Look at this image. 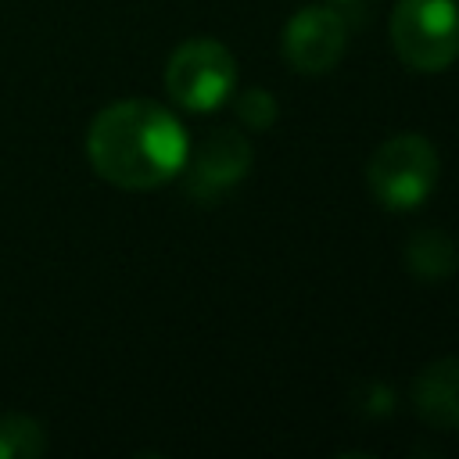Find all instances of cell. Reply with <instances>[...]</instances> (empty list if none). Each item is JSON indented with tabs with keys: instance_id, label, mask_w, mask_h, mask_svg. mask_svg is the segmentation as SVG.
Here are the masks:
<instances>
[{
	"instance_id": "obj_11",
	"label": "cell",
	"mask_w": 459,
	"mask_h": 459,
	"mask_svg": "<svg viewBox=\"0 0 459 459\" xmlns=\"http://www.w3.org/2000/svg\"><path fill=\"white\" fill-rule=\"evenodd\" d=\"M362 391H366V398H355V402H366L362 405L366 416H387L391 412V391L384 384H362Z\"/></svg>"
},
{
	"instance_id": "obj_3",
	"label": "cell",
	"mask_w": 459,
	"mask_h": 459,
	"mask_svg": "<svg viewBox=\"0 0 459 459\" xmlns=\"http://www.w3.org/2000/svg\"><path fill=\"white\" fill-rule=\"evenodd\" d=\"M387 32L402 65L416 72H441L459 54V4L455 0H398L391 7Z\"/></svg>"
},
{
	"instance_id": "obj_7",
	"label": "cell",
	"mask_w": 459,
	"mask_h": 459,
	"mask_svg": "<svg viewBox=\"0 0 459 459\" xmlns=\"http://www.w3.org/2000/svg\"><path fill=\"white\" fill-rule=\"evenodd\" d=\"M416 416L434 430H459V355L427 362L409 387Z\"/></svg>"
},
{
	"instance_id": "obj_9",
	"label": "cell",
	"mask_w": 459,
	"mask_h": 459,
	"mask_svg": "<svg viewBox=\"0 0 459 459\" xmlns=\"http://www.w3.org/2000/svg\"><path fill=\"white\" fill-rule=\"evenodd\" d=\"M47 452L43 423L25 412L0 416V459H39Z\"/></svg>"
},
{
	"instance_id": "obj_8",
	"label": "cell",
	"mask_w": 459,
	"mask_h": 459,
	"mask_svg": "<svg viewBox=\"0 0 459 459\" xmlns=\"http://www.w3.org/2000/svg\"><path fill=\"white\" fill-rule=\"evenodd\" d=\"M405 265L420 280H448L459 269V247L445 230L427 226L405 240Z\"/></svg>"
},
{
	"instance_id": "obj_12",
	"label": "cell",
	"mask_w": 459,
	"mask_h": 459,
	"mask_svg": "<svg viewBox=\"0 0 459 459\" xmlns=\"http://www.w3.org/2000/svg\"><path fill=\"white\" fill-rule=\"evenodd\" d=\"M333 4H351V0H333Z\"/></svg>"
},
{
	"instance_id": "obj_10",
	"label": "cell",
	"mask_w": 459,
	"mask_h": 459,
	"mask_svg": "<svg viewBox=\"0 0 459 459\" xmlns=\"http://www.w3.org/2000/svg\"><path fill=\"white\" fill-rule=\"evenodd\" d=\"M233 115L240 118V126L262 133V129H269V126L276 122L280 104H276V97H273L265 86H251V90H244V93L233 100Z\"/></svg>"
},
{
	"instance_id": "obj_2",
	"label": "cell",
	"mask_w": 459,
	"mask_h": 459,
	"mask_svg": "<svg viewBox=\"0 0 459 459\" xmlns=\"http://www.w3.org/2000/svg\"><path fill=\"white\" fill-rule=\"evenodd\" d=\"M437 172V147L420 133H398L373 151L366 165V186L387 212H412L434 194Z\"/></svg>"
},
{
	"instance_id": "obj_5",
	"label": "cell",
	"mask_w": 459,
	"mask_h": 459,
	"mask_svg": "<svg viewBox=\"0 0 459 459\" xmlns=\"http://www.w3.org/2000/svg\"><path fill=\"white\" fill-rule=\"evenodd\" d=\"M344 47H348V25L326 4H312V7L294 11L290 22L283 25V36H280L283 61L301 75L330 72L341 61Z\"/></svg>"
},
{
	"instance_id": "obj_1",
	"label": "cell",
	"mask_w": 459,
	"mask_h": 459,
	"mask_svg": "<svg viewBox=\"0 0 459 459\" xmlns=\"http://www.w3.org/2000/svg\"><path fill=\"white\" fill-rule=\"evenodd\" d=\"M86 154L104 183L122 190H154L183 172L190 140L169 108L129 97L97 111L86 133Z\"/></svg>"
},
{
	"instance_id": "obj_6",
	"label": "cell",
	"mask_w": 459,
	"mask_h": 459,
	"mask_svg": "<svg viewBox=\"0 0 459 459\" xmlns=\"http://www.w3.org/2000/svg\"><path fill=\"white\" fill-rule=\"evenodd\" d=\"M186 161H190V165H183L186 169V194L201 204H212L251 172L255 147L247 143V136L240 129L219 126V129L204 133L197 154L194 158L186 154Z\"/></svg>"
},
{
	"instance_id": "obj_4",
	"label": "cell",
	"mask_w": 459,
	"mask_h": 459,
	"mask_svg": "<svg viewBox=\"0 0 459 459\" xmlns=\"http://www.w3.org/2000/svg\"><path fill=\"white\" fill-rule=\"evenodd\" d=\"M237 86V61L219 39L197 36L179 43L165 61V93L194 115L215 111Z\"/></svg>"
}]
</instances>
